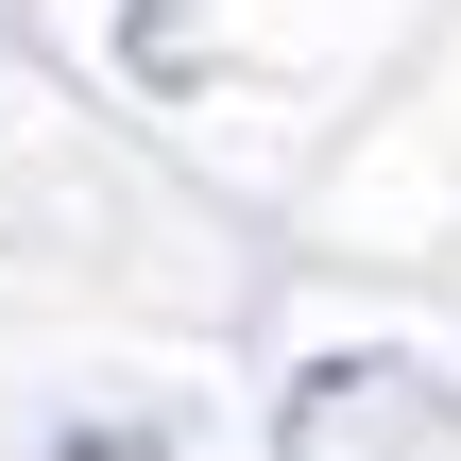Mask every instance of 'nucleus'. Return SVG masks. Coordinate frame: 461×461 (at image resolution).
Wrapping results in <instances>:
<instances>
[{"instance_id":"1","label":"nucleus","mask_w":461,"mask_h":461,"mask_svg":"<svg viewBox=\"0 0 461 461\" xmlns=\"http://www.w3.org/2000/svg\"><path fill=\"white\" fill-rule=\"evenodd\" d=\"M274 461H461V393L428 359H325V376L291 393Z\"/></svg>"},{"instance_id":"2","label":"nucleus","mask_w":461,"mask_h":461,"mask_svg":"<svg viewBox=\"0 0 461 461\" xmlns=\"http://www.w3.org/2000/svg\"><path fill=\"white\" fill-rule=\"evenodd\" d=\"M68 461H171V445H137V428H86V445H68Z\"/></svg>"}]
</instances>
